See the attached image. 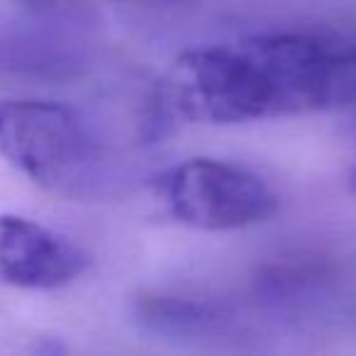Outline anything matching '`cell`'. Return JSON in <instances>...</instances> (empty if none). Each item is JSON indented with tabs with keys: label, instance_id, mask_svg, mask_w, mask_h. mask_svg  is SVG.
Instances as JSON below:
<instances>
[{
	"label": "cell",
	"instance_id": "5b68a950",
	"mask_svg": "<svg viewBox=\"0 0 356 356\" xmlns=\"http://www.w3.org/2000/svg\"><path fill=\"white\" fill-rule=\"evenodd\" d=\"M90 257L69 237L20 215H0V281L27 291H56L88 268Z\"/></svg>",
	"mask_w": 356,
	"mask_h": 356
},
{
	"label": "cell",
	"instance_id": "7a4b0ae2",
	"mask_svg": "<svg viewBox=\"0 0 356 356\" xmlns=\"http://www.w3.org/2000/svg\"><path fill=\"white\" fill-rule=\"evenodd\" d=\"M0 154L30 181L61 198L105 193L98 139L79 110L51 100H0Z\"/></svg>",
	"mask_w": 356,
	"mask_h": 356
},
{
	"label": "cell",
	"instance_id": "ba28073f",
	"mask_svg": "<svg viewBox=\"0 0 356 356\" xmlns=\"http://www.w3.org/2000/svg\"><path fill=\"white\" fill-rule=\"evenodd\" d=\"M118 3H156V6H163V3H186V0H118Z\"/></svg>",
	"mask_w": 356,
	"mask_h": 356
},
{
	"label": "cell",
	"instance_id": "9c48e42d",
	"mask_svg": "<svg viewBox=\"0 0 356 356\" xmlns=\"http://www.w3.org/2000/svg\"><path fill=\"white\" fill-rule=\"evenodd\" d=\"M349 191L356 195V161H354V166H351V173H349Z\"/></svg>",
	"mask_w": 356,
	"mask_h": 356
},
{
	"label": "cell",
	"instance_id": "6da1fadb",
	"mask_svg": "<svg viewBox=\"0 0 356 356\" xmlns=\"http://www.w3.org/2000/svg\"><path fill=\"white\" fill-rule=\"evenodd\" d=\"M166 115L237 124L356 103V44L315 32H268L178 56Z\"/></svg>",
	"mask_w": 356,
	"mask_h": 356
},
{
	"label": "cell",
	"instance_id": "3957f363",
	"mask_svg": "<svg viewBox=\"0 0 356 356\" xmlns=\"http://www.w3.org/2000/svg\"><path fill=\"white\" fill-rule=\"evenodd\" d=\"M171 218L203 232H227L268 220L278 210L271 186L254 171L218 159H188L154 181Z\"/></svg>",
	"mask_w": 356,
	"mask_h": 356
},
{
	"label": "cell",
	"instance_id": "277c9868",
	"mask_svg": "<svg viewBox=\"0 0 356 356\" xmlns=\"http://www.w3.org/2000/svg\"><path fill=\"white\" fill-rule=\"evenodd\" d=\"M93 56V27L81 13L42 8L0 22V74L25 81L79 79Z\"/></svg>",
	"mask_w": 356,
	"mask_h": 356
},
{
	"label": "cell",
	"instance_id": "52a82bcc",
	"mask_svg": "<svg viewBox=\"0 0 356 356\" xmlns=\"http://www.w3.org/2000/svg\"><path fill=\"white\" fill-rule=\"evenodd\" d=\"M327 278H330V268L322 259L291 257L264 264L254 278V293L259 300L281 305V302L298 300L300 296H310Z\"/></svg>",
	"mask_w": 356,
	"mask_h": 356
},
{
	"label": "cell",
	"instance_id": "8992f818",
	"mask_svg": "<svg viewBox=\"0 0 356 356\" xmlns=\"http://www.w3.org/2000/svg\"><path fill=\"white\" fill-rule=\"evenodd\" d=\"M132 317L139 330L166 339H200L232 325V307L213 298L144 293L134 300Z\"/></svg>",
	"mask_w": 356,
	"mask_h": 356
},
{
	"label": "cell",
	"instance_id": "30bf717a",
	"mask_svg": "<svg viewBox=\"0 0 356 356\" xmlns=\"http://www.w3.org/2000/svg\"><path fill=\"white\" fill-rule=\"evenodd\" d=\"M27 3H35L37 6V3H47V0H27Z\"/></svg>",
	"mask_w": 356,
	"mask_h": 356
}]
</instances>
